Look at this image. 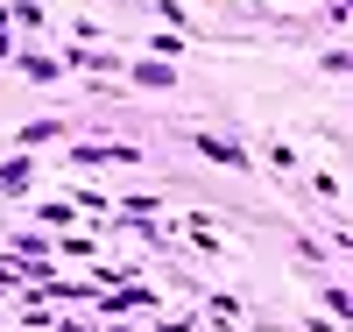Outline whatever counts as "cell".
I'll list each match as a JSON object with an SVG mask.
<instances>
[{
    "label": "cell",
    "instance_id": "6da1fadb",
    "mask_svg": "<svg viewBox=\"0 0 353 332\" xmlns=\"http://www.w3.org/2000/svg\"><path fill=\"white\" fill-rule=\"evenodd\" d=\"M191 141H198V148H205V156H212V163H248L241 148H233V141H219V135H191Z\"/></svg>",
    "mask_w": 353,
    "mask_h": 332
},
{
    "label": "cell",
    "instance_id": "7a4b0ae2",
    "mask_svg": "<svg viewBox=\"0 0 353 332\" xmlns=\"http://www.w3.org/2000/svg\"><path fill=\"white\" fill-rule=\"evenodd\" d=\"M134 78H141V85H176V71H170V64H134Z\"/></svg>",
    "mask_w": 353,
    "mask_h": 332
}]
</instances>
